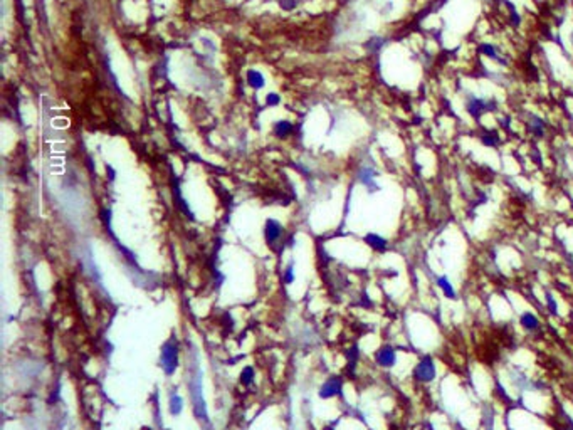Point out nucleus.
<instances>
[{
  "mask_svg": "<svg viewBox=\"0 0 573 430\" xmlns=\"http://www.w3.org/2000/svg\"><path fill=\"white\" fill-rule=\"evenodd\" d=\"M365 242H367V244L377 252H385L387 249H389V242H387V239H384V237L378 235V234H367L365 235Z\"/></svg>",
  "mask_w": 573,
  "mask_h": 430,
  "instance_id": "nucleus-10",
  "label": "nucleus"
},
{
  "mask_svg": "<svg viewBox=\"0 0 573 430\" xmlns=\"http://www.w3.org/2000/svg\"><path fill=\"white\" fill-rule=\"evenodd\" d=\"M279 103V98L276 94H269L267 96V104H278Z\"/></svg>",
  "mask_w": 573,
  "mask_h": 430,
  "instance_id": "nucleus-20",
  "label": "nucleus"
},
{
  "mask_svg": "<svg viewBox=\"0 0 573 430\" xmlns=\"http://www.w3.org/2000/svg\"><path fill=\"white\" fill-rule=\"evenodd\" d=\"M168 410H170V414L173 417H177V415L182 414V410H183V398L177 392H172L170 393V398H168Z\"/></svg>",
  "mask_w": 573,
  "mask_h": 430,
  "instance_id": "nucleus-11",
  "label": "nucleus"
},
{
  "mask_svg": "<svg viewBox=\"0 0 573 430\" xmlns=\"http://www.w3.org/2000/svg\"><path fill=\"white\" fill-rule=\"evenodd\" d=\"M531 131L536 135V137H543V131H544V123L540 120V118L536 116H531Z\"/></svg>",
  "mask_w": 573,
  "mask_h": 430,
  "instance_id": "nucleus-15",
  "label": "nucleus"
},
{
  "mask_svg": "<svg viewBox=\"0 0 573 430\" xmlns=\"http://www.w3.org/2000/svg\"><path fill=\"white\" fill-rule=\"evenodd\" d=\"M435 282H437V286L441 287V291L444 292V296L449 298V299H457L456 287H454V284H452L451 279H449L447 276H437L435 277Z\"/></svg>",
  "mask_w": 573,
  "mask_h": 430,
  "instance_id": "nucleus-9",
  "label": "nucleus"
},
{
  "mask_svg": "<svg viewBox=\"0 0 573 430\" xmlns=\"http://www.w3.org/2000/svg\"><path fill=\"white\" fill-rule=\"evenodd\" d=\"M571 41H573V32H571Z\"/></svg>",
  "mask_w": 573,
  "mask_h": 430,
  "instance_id": "nucleus-21",
  "label": "nucleus"
},
{
  "mask_svg": "<svg viewBox=\"0 0 573 430\" xmlns=\"http://www.w3.org/2000/svg\"><path fill=\"white\" fill-rule=\"evenodd\" d=\"M414 380H417L419 383H432L437 377V366L435 361L432 356L424 355L422 358L417 361L415 368L412 371Z\"/></svg>",
  "mask_w": 573,
  "mask_h": 430,
  "instance_id": "nucleus-2",
  "label": "nucleus"
},
{
  "mask_svg": "<svg viewBox=\"0 0 573 430\" xmlns=\"http://www.w3.org/2000/svg\"><path fill=\"white\" fill-rule=\"evenodd\" d=\"M491 106V103L489 101H482V99H477V98H473L468 103V113L473 118H479L482 113L484 111H487V110H493V108H489Z\"/></svg>",
  "mask_w": 573,
  "mask_h": 430,
  "instance_id": "nucleus-8",
  "label": "nucleus"
},
{
  "mask_svg": "<svg viewBox=\"0 0 573 430\" xmlns=\"http://www.w3.org/2000/svg\"><path fill=\"white\" fill-rule=\"evenodd\" d=\"M160 368L167 377H172L178 370V341L175 336L161 344L160 350Z\"/></svg>",
  "mask_w": 573,
  "mask_h": 430,
  "instance_id": "nucleus-1",
  "label": "nucleus"
},
{
  "mask_svg": "<svg viewBox=\"0 0 573 430\" xmlns=\"http://www.w3.org/2000/svg\"><path fill=\"white\" fill-rule=\"evenodd\" d=\"M482 141H484L486 145H489V146H496L499 143V138L496 137V133H489L487 137L482 138Z\"/></svg>",
  "mask_w": 573,
  "mask_h": 430,
  "instance_id": "nucleus-19",
  "label": "nucleus"
},
{
  "mask_svg": "<svg viewBox=\"0 0 573 430\" xmlns=\"http://www.w3.org/2000/svg\"><path fill=\"white\" fill-rule=\"evenodd\" d=\"M190 393H192V400L195 404V415L199 420H207V407H205V401H204V397H202V373L200 370L197 368L195 370V375L192 378V382H190Z\"/></svg>",
  "mask_w": 573,
  "mask_h": 430,
  "instance_id": "nucleus-3",
  "label": "nucleus"
},
{
  "mask_svg": "<svg viewBox=\"0 0 573 430\" xmlns=\"http://www.w3.org/2000/svg\"><path fill=\"white\" fill-rule=\"evenodd\" d=\"M341 390H343V380H341L340 377H330L328 380L319 387L318 397L323 400L335 398V397H338V395H341Z\"/></svg>",
  "mask_w": 573,
  "mask_h": 430,
  "instance_id": "nucleus-4",
  "label": "nucleus"
},
{
  "mask_svg": "<svg viewBox=\"0 0 573 430\" xmlns=\"http://www.w3.org/2000/svg\"><path fill=\"white\" fill-rule=\"evenodd\" d=\"M247 81L254 89H261L264 86V76L259 71H249L247 72Z\"/></svg>",
  "mask_w": 573,
  "mask_h": 430,
  "instance_id": "nucleus-14",
  "label": "nucleus"
},
{
  "mask_svg": "<svg viewBox=\"0 0 573 430\" xmlns=\"http://www.w3.org/2000/svg\"><path fill=\"white\" fill-rule=\"evenodd\" d=\"M375 178H377V172H373L372 168H363L362 170L360 182L363 185H367L368 190H378V185L375 183Z\"/></svg>",
  "mask_w": 573,
  "mask_h": 430,
  "instance_id": "nucleus-12",
  "label": "nucleus"
},
{
  "mask_svg": "<svg viewBox=\"0 0 573 430\" xmlns=\"http://www.w3.org/2000/svg\"><path fill=\"white\" fill-rule=\"evenodd\" d=\"M283 281L286 284H291V282L294 281V269H293V264H289L288 267L284 271V276H283Z\"/></svg>",
  "mask_w": 573,
  "mask_h": 430,
  "instance_id": "nucleus-17",
  "label": "nucleus"
},
{
  "mask_svg": "<svg viewBox=\"0 0 573 430\" xmlns=\"http://www.w3.org/2000/svg\"><path fill=\"white\" fill-rule=\"evenodd\" d=\"M520 326L523 328L526 333H536L540 330L541 322H540V318L531 313V311H525V313H521L520 316Z\"/></svg>",
  "mask_w": 573,
  "mask_h": 430,
  "instance_id": "nucleus-6",
  "label": "nucleus"
},
{
  "mask_svg": "<svg viewBox=\"0 0 573 430\" xmlns=\"http://www.w3.org/2000/svg\"><path fill=\"white\" fill-rule=\"evenodd\" d=\"M481 50L487 56V58L498 59V56H496V47L491 46V44H482V46H481Z\"/></svg>",
  "mask_w": 573,
  "mask_h": 430,
  "instance_id": "nucleus-18",
  "label": "nucleus"
},
{
  "mask_svg": "<svg viewBox=\"0 0 573 430\" xmlns=\"http://www.w3.org/2000/svg\"><path fill=\"white\" fill-rule=\"evenodd\" d=\"M375 361L381 368H393L397 363V352L390 344H384L381 348L377 350L375 353Z\"/></svg>",
  "mask_w": 573,
  "mask_h": 430,
  "instance_id": "nucleus-5",
  "label": "nucleus"
},
{
  "mask_svg": "<svg viewBox=\"0 0 573 430\" xmlns=\"http://www.w3.org/2000/svg\"><path fill=\"white\" fill-rule=\"evenodd\" d=\"M291 129H293V126H291L289 123H286V121H281V123L276 124V135H279V137H283V135H288Z\"/></svg>",
  "mask_w": 573,
  "mask_h": 430,
  "instance_id": "nucleus-16",
  "label": "nucleus"
},
{
  "mask_svg": "<svg viewBox=\"0 0 573 430\" xmlns=\"http://www.w3.org/2000/svg\"><path fill=\"white\" fill-rule=\"evenodd\" d=\"M254 378H256V371L252 366H244L242 371H240V375H239V380L244 387H251V385L254 383Z\"/></svg>",
  "mask_w": 573,
  "mask_h": 430,
  "instance_id": "nucleus-13",
  "label": "nucleus"
},
{
  "mask_svg": "<svg viewBox=\"0 0 573 430\" xmlns=\"http://www.w3.org/2000/svg\"><path fill=\"white\" fill-rule=\"evenodd\" d=\"M281 232H283V227H281V224L278 220L269 219L266 222V229H264V237H266L267 244H274V242L279 239Z\"/></svg>",
  "mask_w": 573,
  "mask_h": 430,
  "instance_id": "nucleus-7",
  "label": "nucleus"
}]
</instances>
